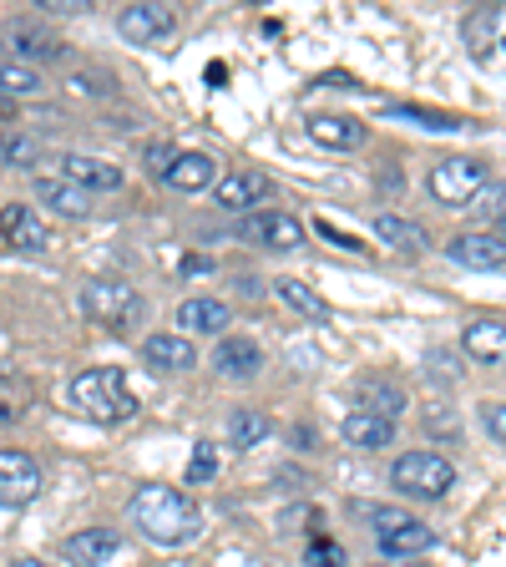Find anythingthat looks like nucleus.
Listing matches in <instances>:
<instances>
[{
	"label": "nucleus",
	"instance_id": "obj_1",
	"mask_svg": "<svg viewBox=\"0 0 506 567\" xmlns=\"http://www.w3.org/2000/svg\"><path fill=\"white\" fill-rule=\"evenodd\" d=\"M127 517L153 547H188L203 537L198 502L188 492H173V486H142V492H132Z\"/></svg>",
	"mask_w": 506,
	"mask_h": 567
},
{
	"label": "nucleus",
	"instance_id": "obj_2",
	"mask_svg": "<svg viewBox=\"0 0 506 567\" xmlns=\"http://www.w3.org/2000/svg\"><path fill=\"white\" fill-rule=\"evenodd\" d=\"M66 401L71 411H82L86 421H127L132 411H137V401H132L127 380H122V370L112 365H96V370H82V375H71L66 385Z\"/></svg>",
	"mask_w": 506,
	"mask_h": 567
},
{
	"label": "nucleus",
	"instance_id": "obj_3",
	"mask_svg": "<svg viewBox=\"0 0 506 567\" xmlns=\"http://www.w3.org/2000/svg\"><path fill=\"white\" fill-rule=\"evenodd\" d=\"M390 482L405 496L436 502V496H446L451 486H456V466H451L441 451H405V456H395V466H390Z\"/></svg>",
	"mask_w": 506,
	"mask_h": 567
},
{
	"label": "nucleus",
	"instance_id": "obj_4",
	"mask_svg": "<svg viewBox=\"0 0 506 567\" xmlns=\"http://www.w3.org/2000/svg\"><path fill=\"white\" fill-rule=\"evenodd\" d=\"M82 309L92 319H102L106 330H117V334H127V330H137L142 324V295L137 289H127L122 279H92L82 289Z\"/></svg>",
	"mask_w": 506,
	"mask_h": 567
},
{
	"label": "nucleus",
	"instance_id": "obj_5",
	"mask_svg": "<svg viewBox=\"0 0 506 567\" xmlns=\"http://www.w3.org/2000/svg\"><path fill=\"white\" fill-rule=\"evenodd\" d=\"M492 177H486V167L476 163V157H446L441 167H431V198L436 203H451V208H466V203L476 198V193L486 188Z\"/></svg>",
	"mask_w": 506,
	"mask_h": 567
},
{
	"label": "nucleus",
	"instance_id": "obj_6",
	"mask_svg": "<svg viewBox=\"0 0 506 567\" xmlns=\"http://www.w3.org/2000/svg\"><path fill=\"white\" fill-rule=\"evenodd\" d=\"M0 47H11L16 56H21V66H31V61H61V56H66L61 35L47 31V25H35V21H11V25H6V35H0Z\"/></svg>",
	"mask_w": 506,
	"mask_h": 567
},
{
	"label": "nucleus",
	"instance_id": "obj_7",
	"mask_svg": "<svg viewBox=\"0 0 506 567\" xmlns=\"http://www.w3.org/2000/svg\"><path fill=\"white\" fill-rule=\"evenodd\" d=\"M41 492V466L25 451H0V507H25Z\"/></svg>",
	"mask_w": 506,
	"mask_h": 567
},
{
	"label": "nucleus",
	"instance_id": "obj_8",
	"mask_svg": "<svg viewBox=\"0 0 506 567\" xmlns=\"http://www.w3.org/2000/svg\"><path fill=\"white\" fill-rule=\"evenodd\" d=\"M173 25H177L173 6H127V11L117 16V31L127 35L132 47H153V41L173 35Z\"/></svg>",
	"mask_w": 506,
	"mask_h": 567
},
{
	"label": "nucleus",
	"instance_id": "obj_9",
	"mask_svg": "<svg viewBox=\"0 0 506 567\" xmlns=\"http://www.w3.org/2000/svg\"><path fill=\"white\" fill-rule=\"evenodd\" d=\"M61 177H66V183H76L82 193L122 188V167L106 163V157H92V153H61Z\"/></svg>",
	"mask_w": 506,
	"mask_h": 567
},
{
	"label": "nucleus",
	"instance_id": "obj_10",
	"mask_svg": "<svg viewBox=\"0 0 506 567\" xmlns=\"http://www.w3.org/2000/svg\"><path fill=\"white\" fill-rule=\"evenodd\" d=\"M218 208H228V213H248V208H259L264 198L273 193V183L264 173H248V167H238V173H228V177H218Z\"/></svg>",
	"mask_w": 506,
	"mask_h": 567
},
{
	"label": "nucleus",
	"instance_id": "obj_11",
	"mask_svg": "<svg viewBox=\"0 0 506 567\" xmlns=\"http://www.w3.org/2000/svg\"><path fill=\"white\" fill-rule=\"evenodd\" d=\"M142 360L157 370V375H183V370H193L198 365V350H193L183 334H147L142 340Z\"/></svg>",
	"mask_w": 506,
	"mask_h": 567
},
{
	"label": "nucleus",
	"instance_id": "obj_12",
	"mask_svg": "<svg viewBox=\"0 0 506 567\" xmlns=\"http://www.w3.org/2000/svg\"><path fill=\"white\" fill-rule=\"evenodd\" d=\"M461 269H502L506 264V238L502 234H456L446 248Z\"/></svg>",
	"mask_w": 506,
	"mask_h": 567
},
{
	"label": "nucleus",
	"instance_id": "obj_13",
	"mask_svg": "<svg viewBox=\"0 0 506 567\" xmlns=\"http://www.w3.org/2000/svg\"><path fill=\"white\" fill-rule=\"evenodd\" d=\"M234 324V309L224 299H208V295H193L177 305V330L188 334H224Z\"/></svg>",
	"mask_w": 506,
	"mask_h": 567
},
{
	"label": "nucleus",
	"instance_id": "obj_14",
	"mask_svg": "<svg viewBox=\"0 0 506 567\" xmlns=\"http://www.w3.org/2000/svg\"><path fill=\"white\" fill-rule=\"evenodd\" d=\"M248 238H259L264 248H273V254H295V248H304V224H299L295 213H259L254 224H248Z\"/></svg>",
	"mask_w": 506,
	"mask_h": 567
},
{
	"label": "nucleus",
	"instance_id": "obj_15",
	"mask_svg": "<svg viewBox=\"0 0 506 567\" xmlns=\"http://www.w3.org/2000/svg\"><path fill=\"white\" fill-rule=\"evenodd\" d=\"M213 370L228 380H248L264 370V350L248 340V334H224V344L213 350Z\"/></svg>",
	"mask_w": 506,
	"mask_h": 567
},
{
	"label": "nucleus",
	"instance_id": "obj_16",
	"mask_svg": "<svg viewBox=\"0 0 506 567\" xmlns=\"http://www.w3.org/2000/svg\"><path fill=\"white\" fill-rule=\"evenodd\" d=\"M61 553H66V563H76V567H102L122 553V537L106 527H86V532H71Z\"/></svg>",
	"mask_w": 506,
	"mask_h": 567
},
{
	"label": "nucleus",
	"instance_id": "obj_17",
	"mask_svg": "<svg viewBox=\"0 0 506 567\" xmlns=\"http://www.w3.org/2000/svg\"><path fill=\"white\" fill-rule=\"evenodd\" d=\"M0 238L11 248H21V254H41L47 248V224L31 208H21V203H6L0 208Z\"/></svg>",
	"mask_w": 506,
	"mask_h": 567
},
{
	"label": "nucleus",
	"instance_id": "obj_18",
	"mask_svg": "<svg viewBox=\"0 0 506 567\" xmlns=\"http://www.w3.org/2000/svg\"><path fill=\"white\" fill-rule=\"evenodd\" d=\"M461 350L482 365H506V319H472L461 334Z\"/></svg>",
	"mask_w": 506,
	"mask_h": 567
},
{
	"label": "nucleus",
	"instance_id": "obj_19",
	"mask_svg": "<svg viewBox=\"0 0 506 567\" xmlns=\"http://www.w3.org/2000/svg\"><path fill=\"white\" fill-rule=\"evenodd\" d=\"M309 137L319 142V147H330V153H354L360 142H365V127L354 117H334V112H319V117L304 122Z\"/></svg>",
	"mask_w": 506,
	"mask_h": 567
},
{
	"label": "nucleus",
	"instance_id": "obj_20",
	"mask_svg": "<svg viewBox=\"0 0 506 567\" xmlns=\"http://www.w3.org/2000/svg\"><path fill=\"white\" fill-rule=\"evenodd\" d=\"M163 183H167V188H177V193L218 188V163H213L208 153H177V163L167 167Z\"/></svg>",
	"mask_w": 506,
	"mask_h": 567
},
{
	"label": "nucleus",
	"instance_id": "obj_21",
	"mask_svg": "<svg viewBox=\"0 0 506 567\" xmlns=\"http://www.w3.org/2000/svg\"><path fill=\"white\" fill-rule=\"evenodd\" d=\"M354 411H365V415H385V421H395V415L405 411V390L395 385V380H360L354 385Z\"/></svg>",
	"mask_w": 506,
	"mask_h": 567
},
{
	"label": "nucleus",
	"instance_id": "obj_22",
	"mask_svg": "<svg viewBox=\"0 0 506 567\" xmlns=\"http://www.w3.org/2000/svg\"><path fill=\"white\" fill-rule=\"evenodd\" d=\"M35 198L47 203V208H56L61 218H86L92 213V193H82L66 177H35Z\"/></svg>",
	"mask_w": 506,
	"mask_h": 567
},
{
	"label": "nucleus",
	"instance_id": "obj_23",
	"mask_svg": "<svg viewBox=\"0 0 506 567\" xmlns=\"http://www.w3.org/2000/svg\"><path fill=\"white\" fill-rule=\"evenodd\" d=\"M375 543H380V553H385V557H401V563H405V557H421V553H431V547H436V532H431V527H425V522H405V527H395V532H380V537H375Z\"/></svg>",
	"mask_w": 506,
	"mask_h": 567
},
{
	"label": "nucleus",
	"instance_id": "obj_24",
	"mask_svg": "<svg viewBox=\"0 0 506 567\" xmlns=\"http://www.w3.org/2000/svg\"><path fill=\"white\" fill-rule=\"evenodd\" d=\"M375 238L385 248H401V254H425V248H431L425 228L411 224V218H401V213H380V218H375Z\"/></svg>",
	"mask_w": 506,
	"mask_h": 567
},
{
	"label": "nucleus",
	"instance_id": "obj_25",
	"mask_svg": "<svg viewBox=\"0 0 506 567\" xmlns=\"http://www.w3.org/2000/svg\"><path fill=\"white\" fill-rule=\"evenodd\" d=\"M344 441H350V446H360V451H385L390 441H395V421L354 411L350 421H344Z\"/></svg>",
	"mask_w": 506,
	"mask_h": 567
},
{
	"label": "nucleus",
	"instance_id": "obj_26",
	"mask_svg": "<svg viewBox=\"0 0 506 567\" xmlns=\"http://www.w3.org/2000/svg\"><path fill=\"white\" fill-rule=\"evenodd\" d=\"M273 425H269V415L264 411H234L228 415V446L234 451H254V446H264V436H269Z\"/></svg>",
	"mask_w": 506,
	"mask_h": 567
},
{
	"label": "nucleus",
	"instance_id": "obj_27",
	"mask_svg": "<svg viewBox=\"0 0 506 567\" xmlns=\"http://www.w3.org/2000/svg\"><path fill=\"white\" fill-rule=\"evenodd\" d=\"M25 405H31V380L0 365V425H16L25 415Z\"/></svg>",
	"mask_w": 506,
	"mask_h": 567
},
{
	"label": "nucleus",
	"instance_id": "obj_28",
	"mask_svg": "<svg viewBox=\"0 0 506 567\" xmlns=\"http://www.w3.org/2000/svg\"><path fill=\"white\" fill-rule=\"evenodd\" d=\"M47 82L35 66H21V61H0V96H41Z\"/></svg>",
	"mask_w": 506,
	"mask_h": 567
},
{
	"label": "nucleus",
	"instance_id": "obj_29",
	"mask_svg": "<svg viewBox=\"0 0 506 567\" xmlns=\"http://www.w3.org/2000/svg\"><path fill=\"white\" fill-rule=\"evenodd\" d=\"M273 289H279V299H283L289 309H299V315H309V319H330V305H324V299H319L304 279H279Z\"/></svg>",
	"mask_w": 506,
	"mask_h": 567
},
{
	"label": "nucleus",
	"instance_id": "obj_30",
	"mask_svg": "<svg viewBox=\"0 0 506 567\" xmlns=\"http://www.w3.org/2000/svg\"><path fill=\"white\" fill-rule=\"evenodd\" d=\"M0 163L35 167V163H41V142H35V137H21V132H0Z\"/></svg>",
	"mask_w": 506,
	"mask_h": 567
},
{
	"label": "nucleus",
	"instance_id": "obj_31",
	"mask_svg": "<svg viewBox=\"0 0 506 567\" xmlns=\"http://www.w3.org/2000/svg\"><path fill=\"white\" fill-rule=\"evenodd\" d=\"M466 213H476V218H502L506 213V183H486V188L466 203Z\"/></svg>",
	"mask_w": 506,
	"mask_h": 567
},
{
	"label": "nucleus",
	"instance_id": "obj_32",
	"mask_svg": "<svg viewBox=\"0 0 506 567\" xmlns=\"http://www.w3.org/2000/svg\"><path fill=\"white\" fill-rule=\"evenodd\" d=\"M218 456H224V451L213 446V441H198V446H193L188 482H193V486H198V482H213V472H218Z\"/></svg>",
	"mask_w": 506,
	"mask_h": 567
},
{
	"label": "nucleus",
	"instance_id": "obj_33",
	"mask_svg": "<svg viewBox=\"0 0 506 567\" xmlns=\"http://www.w3.org/2000/svg\"><path fill=\"white\" fill-rule=\"evenodd\" d=\"M390 117H411V122H425V127H436V132H456L461 122L446 117V112H425V106H385Z\"/></svg>",
	"mask_w": 506,
	"mask_h": 567
},
{
	"label": "nucleus",
	"instance_id": "obj_34",
	"mask_svg": "<svg viewBox=\"0 0 506 567\" xmlns=\"http://www.w3.org/2000/svg\"><path fill=\"white\" fill-rule=\"evenodd\" d=\"M142 163H147L153 177H167V167L177 163V147L173 142H147V147H142Z\"/></svg>",
	"mask_w": 506,
	"mask_h": 567
},
{
	"label": "nucleus",
	"instance_id": "obj_35",
	"mask_svg": "<svg viewBox=\"0 0 506 567\" xmlns=\"http://www.w3.org/2000/svg\"><path fill=\"white\" fill-rule=\"evenodd\" d=\"M304 563L309 567H344V547H334L330 537H314V543H309V553H304Z\"/></svg>",
	"mask_w": 506,
	"mask_h": 567
},
{
	"label": "nucleus",
	"instance_id": "obj_36",
	"mask_svg": "<svg viewBox=\"0 0 506 567\" xmlns=\"http://www.w3.org/2000/svg\"><path fill=\"white\" fill-rule=\"evenodd\" d=\"M314 234L324 238V244H334V248H350V254H365V244H360V238H350V234H340V228H334L330 218H319V224H314Z\"/></svg>",
	"mask_w": 506,
	"mask_h": 567
},
{
	"label": "nucleus",
	"instance_id": "obj_37",
	"mask_svg": "<svg viewBox=\"0 0 506 567\" xmlns=\"http://www.w3.org/2000/svg\"><path fill=\"white\" fill-rule=\"evenodd\" d=\"M405 522H411V512H401V507H375V512H370V527H375V537H380V532L405 527Z\"/></svg>",
	"mask_w": 506,
	"mask_h": 567
},
{
	"label": "nucleus",
	"instance_id": "obj_38",
	"mask_svg": "<svg viewBox=\"0 0 506 567\" xmlns=\"http://www.w3.org/2000/svg\"><path fill=\"white\" fill-rule=\"evenodd\" d=\"M482 425L492 431L496 441H506V401H486L482 405Z\"/></svg>",
	"mask_w": 506,
	"mask_h": 567
},
{
	"label": "nucleus",
	"instance_id": "obj_39",
	"mask_svg": "<svg viewBox=\"0 0 506 567\" xmlns=\"http://www.w3.org/2000/svg\"><path fill=\"white\" fill-rule=\"evenodd\" d=\"M71 92H82V96H106V82H96V76H86V71H76V76H71Z\"/></svg>",
	"mask_w": 506,
	"mask_h": 567
},
{
	"label": "nucleus",
	"instance_id": "obj_40",
	"mask_svg": "<svg viewBox=\"0 0 506 567\" xmlns=\"http://www.w3.org/2000/svg\"><path fill=\"white\" fill-rule=\"evenodd\" d=\"M11 567H47V563H41V557H16Z\"/></svg>",
	"mask_w": 506,
	"mask_h": 567
},
{
	"label": "nucleus",
	"instance_id": "obj_41",
	"mask_svg": "<svg viewBox=\"0 0 506 567\" xmlns=\"http://www.w3.org/2000/svg\"><path fill=\"white\" fill-rule=\"evenodd\" d=\"M492 234H502V238H506V213H502V218H496V228H492Z\"/></svg>",
	"mask_w": 506,
	"mask_h": 567
},
{
	"label": "nucleus",
	"instance_id": "obj_42",
	"mask_svg": "<svg viewBox=\"0 0 506 567\" xmlns=\"http://www.w3.org/2000/svg\"><path fill=\"white\" fill-rule=\"evenodd\" d=\"M390 567H421V563H390Z\"/></svg>",
	"mask_w": 506,
	"mask_h": 567
},
{
	"label": "nucleus",
	"instance_id": "obj_43",
	"mask_svg": "<svg viewBox=\"0 0 506 567\" xmlns=\"http://www.w3.org/2000/svg\"><path fill=\"white\" fill-rule=\"evenodd\" d=\"M6 112H11V106H6V102H0V117H6Z\"/></svg>",
	"mask_w": 506,
	"mask_h": 567
}]
</instances>
